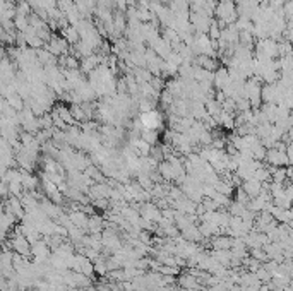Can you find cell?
<instances>
[{"label": "cell", "mask_w": 293, "mask_h": 291, "mask_svg": "<svg viewBox=\"0 0 293 291\" xmlns=\"http://www.w3.org/2000/svg\"><path fill=\"white\" fill-rule=\"evenodd\" d=\"M156 168H158V173H161L159 177H161L163 180H168V182H170V180H175V177H177V175H175V170L172 168V164L168 163L167 160L161 161Z\"/></svg>", "instance_id": "obj_4"}, {"label": "cell", "mask_w": 293, "mask_h": 291, "mask_svg": "<svg viewBox=\"0 0 293 291\" xmlns=\"http://www.w3.org/2000/svg\"><path fill=\"white\" fill-rule=\"evenodd\" d=\"M21 185L26 192H31V190H36L38 187H40V180H38V177H34L31 171L21 170Z\"/></svg>", "instance_id": "obj_2"}, {"label": "cell", "mask_w": 293, "mask_h": 291, "mask_svg": "<svg viewBox=\"0 0 293 291\" xmlns=\"http://www.w3.org/2000/svg\"><path fill=\"white\" fill-rule=\"evenodd\" d=\"M158 130H153V129H142L141 134H139V139L144 142H148L149 146L156 144V141H158Z\"/></svg>", "instance_id": "obj_6"}, {"label": "cell", "mask_w": 293, "mask_h": 291, "mask_svg": "<svg viewBox=\"0 0 293 291\" xmlns=\"http://www.w3.org/2000/svg\"><path fill=\"white\" fill-rule=\"evenodd\" d=\"M233 243V238L223 237V235H216L213 240V248L214 250H230Z\"/></svg>", "instance_id": "obj_5"}, {"label": "cell", "mask_w": 293, "mask_h": 291, "mask_svg": "<svg viewBox=\"0 0 293 291\" xmlns=\"http://www.w3.org/2000/svg\"><path fill=\"white\" fill-rule=\"evenodd\" d=\"M266 161H268V164H271V166H290L292 164V161L286 158L285 151H278L275 149V147H269L268 151H266Z\"/></svg>", "instance_id": "obj_1"}, {"label": "cell", "mask_w": 293, "mask_h": 291, "mask_svg": "<svg viewBox=\"0 0 293 291\" xmlns=\"http://www.w3.org/2000/svg\"><path fill=\"white\" fill-rule=\"evenodd\" d=\"M262 189H264V187H262V183H259L257 180H254V178L242 182V190L250 197V199H254V197L259 195L260 190H262Z\"/></svg>", "instance_id": "obj_3"}]
</instances>
